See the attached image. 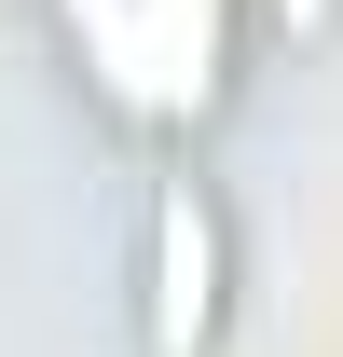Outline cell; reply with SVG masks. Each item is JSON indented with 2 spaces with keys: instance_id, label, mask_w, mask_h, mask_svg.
Listing matches in <instances>:
<instances>
[{
  "instance_id": "1",
  "label": "cell",
  "mask_w": 343,
  "mask_h": 357,
  "mask_svg": "<svg viewBox=\"0 0 343 357\" xmlns=\"http://www.w3.org/2000/svg\"><path fill=\"white\" fill-rule=\"evenodd\" d=\"M55 28L83 55V83L137 137H178L220 110V55H234V0H55Z\"/></svg>"
},
{
  "instance_id": "2",
  "label": "cell",
  "mask_w": 343,
  "mask_h": 357,
  "mask_svg": "<svg viewBox=\"0 0 343 357\" xmlns=\"http://www.w3.org/2000/svg\"><path fill=\"white\" fill-rule=\"evenodd\" d=\"M220 316H234L220 192L206 178H165V192H151V261H137V344L151 357H220Z\"/></svg>"
},
{
  "instance_id": "3",
  "label": "cell",
  "mask_w": 343,
  "mask_h": 357,
  "mask_svg": "<svg viewBox=\"0 0 343 357\" xmlns=\"http://www.w3.org/2000/svg\"><path fill=\"white\" fill-rule=\"evenodd\" d=\"M261 14H275L289 42H316V28H330V0H261Z\"/></svg>"
}]
</instances>
